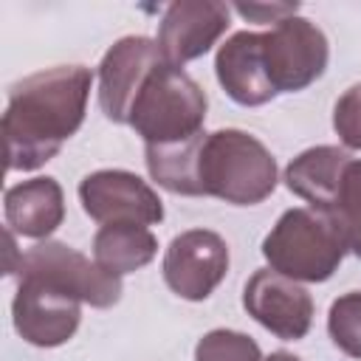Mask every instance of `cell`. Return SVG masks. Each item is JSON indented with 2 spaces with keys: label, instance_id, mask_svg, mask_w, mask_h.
I'll list each match as a JSON object with an SVG mask.
<instances>
[{
  "label": "cell",
  "instance_id": "cell-13",
  "mask_svg": "<svg viewBox=\"0 0 361 361\" xmlns=\"http://www.w3.org/2000/svg\"><path fill=\"white\" fill-rule=\"evenodd\" d=\"M214 73L220 87L228 93V99L243 107H259L276 96L262 62V34L257 31L231 34L217 48Z\"/></svg>",
  "mask_w": 361,
  "mask_h": 361
},
{
  "label": "cell",
  "instance_id": "cell-9",
  "mask_svg": "<svg viewBox=\"0 0 361 361\" xmlns=\"http://www.w3.org/2000/svg\"><path fill=\"white\" fill-rule=\"evenodd\" d=\"M164 62L158 42L149 37H121L107 48L99 62V107L116 124H130V110L149 79Z\"/></svg>",
  "mask_w": 361,
  "mask_h": 361
},
{
  "label": "cell",
  "instance_id": "cell-8",
  "mask_svg": "<svg viewBox=\"0 0 361 361\" xmlns=\"http://www.w3.org/2000/svg\"><path fill=\"white\" fill-rule=\"evenodd\" d=\"M79 203L85 214L102 226H155L164 220V203L158 192L127 169H96L85 175L79 183Z\"/></svg>",
  "mask_w": 361,
  "mask_h": 361
},
{
  "label": "cell",
  "instance_id": "cell-21",
  "mask_svg": "<svg viewBox=\"0 0 361 361\" xmlns=\"http://www.w3.org/2000/svg\"><path fill=\"white\" fill-rule=\"evenodd\" d=\"M333 130L347 149H361V82L338 96L333 107Z\"/></svg>",
  "mask_w": 361,
  "mask_h": 361
},
{
  "label": "cell",
  "instance_id": "cell-3",
  "mask_svg": "<svg viewBox=\"0 0 361 361\" xmlns=\"http://www.w3.org/2000/svg\"><path fill=\"white\" fill-rule=\"evenodd\" d=\"M347 254L338 223L319 209L296 206L282 212L262 240V257L271 271L293 282H327Z\"/></svg>",
  "mask_w": 361,
  "mask_h": 361
},
{
  "label": "cell",
  "instance_id": "cell-14",
  "mask_svg": "<svg viewBox=\"0 0 361 361\" xmlns=\"http://www.w3.org/2000/svg\"><path fill=\"white\" fill-rule=\"evenodd\" d=\"M3 214L11 234L48 240L65 220V195L56 178H31L14 183L3 195Z\"/></svg>",
  "mask_w": 361,
  "mask_h": 361
},
{
  "label": "cell",
  "instance_id": "cell-16",
  "mask_svg": "<svg viewBox=\"0 0 361 361\" xmlns=\"http://www.w3.org/2000/svg\"><path fill=\"white\" fill-rule=\"evenodd\" d=\"M158 254V240L147 226L107 223L93 237V262L110 276H127L149 265Z\"/></svg>",
  "mask_w": 361,
  "mask_h": 361
},
{
  "label": "cell",
  "instance_id": "cell-7",
  "mask_svg": "<svg viewBox=\"0 0 361 361\" xmlns=\"http://www.w3.org/2000/svg\"><path fill=\"white\" fill-rule=\"evenodd\" d=\"M161 274L175 296L203 302L228 274V245L217 231L209 228L180 231L164 251Z\"/></svg>",
  "mask_w": 361,
  "mask_h": 361
},
{
  "label": "cell",
  "instance_id": "cell-17",
  "mask_svg": "<svg viewBox=\"0 0 361 361\" xmlns=\"http://www.w3.org/2000/svg\"><path fill=\"white\" fill-rule=\"evenodd\" d=\"M203 135L206 133H200L189 141H178V144H147L144 147V161H147L149 178L172 195L200 197L197 158H200Z\"/></svg>",
  "mask_w": 361,
  "mask_h": 361
},
{
  "label": "cell",
  "instance_id": "cell-6",
  "mask_svg": "<svg viewBox=\"0 0 361 361\" xmlns=\"http://www.w3.org/2000/svg\"><path fill=\"white\" fill-rule=\"evenodd\" d=\"M17 274L42 279L59 288L62 293L76 296L82 305H90V307H113L121 299L118 276L104 274L85 254L56 240H42L34 248H28L20 257Z\"/></svg>",
  "mask_w": 361,
  "mask_h": 361
},
{
  "label": "cell",
  "instance_id": "cell-23",
  "mask_svg": "<svg viewBox=\"0 0 361 361\" xmlns=\"http://www.w3.org/2000/svg\"><path fill=\"white\" fill-rule=\"evenodd\" d=\"M262 361H302V358H296L293 353H285V350H276V353H271L268 358H262Z\"/></svg>",
  "mask_w": 361,
  "mask_h": 361
},
{
  "label": "cell",
  "instance_id": "cell-10",
  "mask_svg": "<svg viewBox=\"0 0 361 361\" xmlns=\"http://www.w3.org/2000/svg\"><path fill=\"white\" fill-rule=\"evenodd\" d=\"M243 307L257 324H262L282 341L305 338L313 324L310 293L299 282L271 268H259L248 276L243 288Z\"/></svg>",
  "mask_w": 361,
  "mask_h": 361
},
{
  "label": "cell",
  "instance_id": "cell-12",
  "mask_svg": "<svg viewBox=\"0 0 361 361\" xmlns=\"http://www.w3.org/2000/svg\"><path fill=\"white\" fill-rule=\"evenodd\" d=\"M228 6L220 0H175L164 8L158 23V51L166 65L183 68L186 62L212 51L228 28Z\"/></svg>",
  "mask_w": 361,
  "mask_h": 361
},
{
  "label": "cell",
  "instance_id": "cell-2",
  "mask_svg": "<svg viewBox=\"0 0 361 361\" xmlns=\"http://www.w3.org/2000/svg\"><path fill=\"white\" fill-rule=\"evenodd\" d=\"M276 158L245 130H214L203 135L197 158L200 195L231 206H257L276 189Z\"/></svg>",
  "mask_w": 361,
  "mask_h": 361
},
{
  "label": "cell",
  "instance_id": "cell-5",
  "mask_svg": "<svg viewBox=\"0 0 361 361\" xmlns=\"http://www.w3.org/2000/svg\"><path fill=\"white\" fill-rule=\"evenodd\" d=\"M330 45L324 31L307 17H288L271 31H262V62L276 93H296L310 87L327 71Z\"/></svg>",
  "mask_w": 361,
  "mask_h": 361
},
{
  "label": "cell",
  "instance_id": "cell-20",
  "mask_svg": "<svg viewBox=\"0 0 361 361\" xmlns=\"http://www.w3.org/2000/svg\"><path fill=\"white\" fill-rule=\"evenodd\" d=\"M195 361H262V350L251 336L217 327L197 341Z\"/></svg>",
  "mask_w": 361,
  "mask_h": 361
},
{
  "label": "cell",
  "instance_id": "cell-15",
  "mask_svg": "<svg viewBox=\"0 0 361 361\" xmlns=\"http://www.w3.org/2000/svg\"><path fill=\"white\" fill-rule=\"evenodd\" d=\"M350 161H353V155L341 147H333V144L310 147L288 164L285 186L296 197L310 203V209L330 212L336 192H338V183H341V175H344Z\"/></svg>",
  "mask_w": 361,
  "mask_h": 361
},
{
  "label": "cell",
  "instance_id": "cell-19",
  "mask_svg": "<svg viewBox=\"0 0 361 361\" xmlns=\"http://www.w3.org/2000/svg\"><path fill=\"white\" fill-rule=\"evenodd\" d=\"M327 333L344 355L361 358V290L341 293L330 305Z\"/></svg>",
  "mask_w": 361,
  "mask_h": 361
},
{
  "label": "cell",
  "instance_id": "cell-18",
  "mask_svg": "<svg viewBox=\"0 0 361 361\" xmlns=\"http://www.w3.org/2000/svg\"><path fill=\"white\" fill-rule=\"evenodd\" d=\"M327 214L338 223L347 251H353L361 259V161L353 158L347 164L338 192H336V200H333V209Z\"/></svg>",
  "mask_w": 361,
  "mask_h": 361
},
{
  "label": "cell",
  "instance_id": "cell-1",
  "mask_svg": "<svg viewBox=\"0 0 361 361\" xmlns=\"http://www.w3.org/2000/svg\"><path fill=\"white\" fill-rule=\"evenodd\" d=\"M93 73L85 65L37 71L8 90L3 113L6 169L31 172L48 164L85 121Z\"/></svg>",
  "mask_w": 361,
  "mask_h": 361
},
{
  "label": "cell",
  "instance_id": "cell-4",
  "mask_svg": "<svg viewBox=\"0 0 361 361\" xmlns=\"http://www.w3.org/2000/svg\"><path fill=\"white\" fill-rule=\"evenodd\" d=\"M209 99L203 87L183 71L161 62L144 82L133 110L130 127L147 144H178L203 133Z\"/></svg>",
  "mask_w": 361,
  "mask_h": 361
},
{
  "label": "cell",
  "instance_id": "cell-22",
  "mask_svg": "<svg viewBox=\"0 0 361 361\" xmlns=\"http://www.w3.org/2000/svg\"><path fill=\"white\" fill-rule=\"evenodd\" d=\"M234 11L254 23H282L293 14H299V3H234Z\"/></svg>",
  "mask_w": 361,
  "mask_h": 361
},
{
  "label": "cell",
  "instance_id": "cell-11",
  "mask_svg": "<svg viewBox=\"0 0 361 361\" xmlns=\"http://www.w3.org/2000/svg\"><path fill=\"white\" fill-rule=\"evenodd\" d=\"M11 316L23 341L34 347H59L76 333L82 322V302L42 279L20 276Z\"/></svg>",
  "mask_w": 361,
  "mask_h": 361
}]
</instances>
